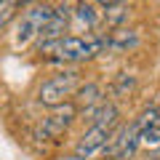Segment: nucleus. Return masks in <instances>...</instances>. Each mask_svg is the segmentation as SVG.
<instances>
[{
  "label": "nucleus",
  "instance_id": "f8f14e48",
  "mask_svg": "<svg viewBox=\"0 0 160 160\" xmlns=\"http://www.w3.org/2000/svg\"><path fill=\"white\" fill-rule=\"evenodd\" d=\"M99 22H102V16L96 13V8L91 3H75L72 6V24L75 27L86 29V32H93L99 27Z\"/></svg>",
  "mask_w": 160,
  "mask_h": 160
},
{
  "label": "nucleus",
  "instance_id": "7ed1b4c3",
  "mask_svg": "<svg viewBox=\"0 0 160 160\" xmlns=\"http://www.w3.org/2000/svg\"><path fill=\"white\" fill-rule=\"evenodd\" d=\"M51 13H53V6L51 3H32V6H27L22 11V19H19V24H16V35H13V43H16L19 48H24V46H29L32 40H38V35H40V29L46 27V22L51 19Z\"/></svg>",
  "mask_w": 160,
  "mask_h": 160
},
{
  "label": "nucleus",
  "instance_id": "9b49d317",
  "mask_svg": "<svg viewBox=\"0 0 160 160\" xmlns=\"http://www.w3.org/2000/svg\"><path fill=\"white\" fill-rule=\"evenodd\" d=\"M75 107H78V112H91L93 107H99V104L104 102V91L99 83H80V88L75 91Z\"/></svg>",
  "mask_w": 160,
  "mask_h": 160
},
{
  "label": "nucleus",
  "instance_id": "0eeeda50",
  "mask_svg": "<svg viewBox=\"0 0 160 160\" xmlns=\"http://www.w3.org/2000/svg\"><path fill=\"white\" fill-rule=\"evenodd\" d=\"M75 118H78L75 102L56 104V107H51V115L43 120V133H46V136H59V133H64L69 126H72Z\"/></svg>",
  "mask_w": 160,
  "mask_h": 160
},
{
  "label": "nucleus",
  "instance_id": "f257e3e1",
  "mask_svg": "<svg viewBox=\"0 0 160 160\" xmlns=\"http://www.w3.org/2000/svg\"><path fill=\"white\" fill-rule=\"evenodd\" d=\"M38 51L46 53L51 62L56 64H80L88 62L93 56L107 53V35L104 32H91L86 38L80 35H67L62 40H51V43H38Z\"/></svg>",
  "mask_w": 160,
  "mask_h": 160
},
{
  "label": "nucleus",
  "instance_id": "9d476101",
  "mask_svg": "<svg viewBox=\"0 0 160 160\" xmlns=\"http://www.w3.org/2000/svg\"><path fill=\"white\" fill-rule=\"evenodd\" d=\"M83 118H88L91 126H102V128L115 131V128L120 126V107H118L115 102H107V99H104L99 107H93L91 112H86Z\"/></svg>",
  "mask_w": 160,
  "mask_h": 160
},
{
  "label": "nucleus",
  "instance_id": "a211bd4d",
  "mask_svg": "<svg viewBox=\"0 0 160 160\" xmlns=\"http://www.w3.org/2000/svg\"><path fill=\"white\" fill-rule=\"evenodd\" d=\"M152 160H160V147H158V152H155V158Z\"/></svg>",
  "mask_w": 160,
  "mask_h": 160
},
{
  "label": "nucleus",
  "instance_id": "39448f33",
  "mask_svg": "<svg viewBox=\"0 0 160 160\" xmlns=\"http://www.w3.org/2000/svg\"><path fill=\"white\" fill-rule=\"evenodd\" d=\"M133 123L139 128V144L158 149L160 147V107L158 104H149L147 109H142V115Z\"/></svg>",
  "mask_w": 160,
  "mask_h": 160
},
{
  "label": "nucleus",
  "instance_id": "1a4fd4ad",
  "mask_svg": "<svg viewBox=\"0 0 160 160\" xmlns=\"http://www.w3.org/2000/svg\"><path fill=\"white\" fill-rule=\"evenodd\" d=\"M104 35H107V51L112 53H128L133 48H139V43H142V35L131 27H115Z\"/></svg>",
  "mask_w": 160,
  "mask_h": 160
},
{
  "label": "nucleus",
  "instance_id": "20e7f679",
  "mask_svg": "<svg viewBox=\"0 0 160 160\" xmlns=\"http://www.w3.org/2000/svg\"><path fill=\"white\" fill-rule=\"evenodd\" d=\"M136 149H139V128H136V123L118 126L109 133L107 144H104V155L112 158V160H128V158H133Z\"/></svg>",
  "mask_w": 160,
  "mask_h": 160
},
{
  "label": "nucleus",
  "instance_id": "423d86ee",
  "mask_svg": "<svg viewBox=\"0 0 160 160\" xmlns=\"http://www.w3.org/2000/svg\"><path fill=\"white\" fill-rule=\"evenodd\" d=\"M69 24H72V6H69V3H59V6H53L51 19L46 22V27L40 29V35H38V43L62 40Z\"/></svg>",
  "mask_w": 160,
  "mask_h": 160
},
{
  "label": "nucleus",
  "instance_id": "ddd939ff",
  "mask_svg": "<svg viewBox=\"0 0 160 160\" xmlns=\"http://www.w3.org/2000/svg\"><path fill=\"white\" fill-rule=\"evenodd\" d=\"M133 88H136V75L128 72V69H123V72L115 75L109 91H112V99H126V96L133 93Z\"/></svg>",
  "mask_w": 160,
  "mask_h": 160
},
{
  "label": "nucleus",
  "instance_id": "f3484780",
  "mask_svg": "<svg viewBox=\"0 0 160 160\" xmlns=\"http://www.w3.org/2000/svg\"><path fill=\"white\" fill-rule=\"evenodd\" d=\"M19 6H32V3H38V0H16Z\"/></svg>",
  "mask_w": 160,
  "mask_h": 160
},
{
  "label": "nucleus",
  "instance_id": "2eb2a0df",
  "mask_svg": "<svg viewBox=\"0 0 160 160\" xmlns=\"http://www.w3.org/2000/svg\"><path fill=\"white\" fill-rule=\"evenodd\" d=\"M16 8H19L16 0H0V29H6L8 24L13 22V16H16Z\"/></svg>",
  "mask_w": 160,
  "mask_h": 160
},
{
  "label": "nucleus",
  "instance_id": "6e6552de",
  "mask_svg": "<svg viewBox=\"0 0 160 160\" xmlns=\"http://www.w3.org/2000/svg\"><path fill=\"white\" fill-rule=\"evenodd\" d=\"M109 133H112L109 128L91 126L83 136H80V142L75 144V155H78V158H93V155L104 152V144H107Z\"/></svg>",
  "mask_w": 160,
  "mask_h": 160
},
{
  "label": "nucleus",
  "instance_id": "dca6fc26",
  "mask_svg": "<svg viewBox=\"0 0 160 160\" xmlns=\"http://www.w3.org/2000/svg\"><path fill=\"white\" fill-rule=\"evenodd\" d=\"M96 3H99V6H104V8H107V6H115V3H123V0H96Z\"/></svg>",
  "mask_w": 160,
  "mask_h": 160
},
{
  "label": "nucleus",
  "instance_id": "4468645a",
  "mask_svg": "<svg viewBox=\"0 0 160 160\" xmlns=\"http://www.w3.org/2000/svg\"><path fill=\"white\" fill-rule=\"evenodd\" d=\"M104 22H107V27H126V22L131 19V8L126 6V3H115V6H107L104 8Z\"/></svg>",
  "mask_w": 160,
  "mask_h": 160
},
{
  "label": "nucleus",
  "instance_id": "f03ea898",
  "mask_svg": "<svg viewBox=\"0 0 160 160\" xmlns=\"http://www.w3.org/2000/svg\"><path fill=\"white\" fill-rule=\"evenodd\" d=\"M80 72L78 69H62V72L51 75V78L38 88V102L43 107H56V104H64V102H72L75 91L80 88Z\"/></svg>",
  "mask_w": 160,
  "mask_h": 160
}]
</instances>
